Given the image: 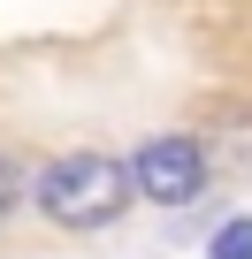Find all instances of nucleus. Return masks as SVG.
Masks as SVG:
<instances>
[{"instance_id":"1","label":"nucleus","mask_w":252,"mask_h":259,"mask_svg":"<svg viewBox=\"0 0 252 259\" xmlns=\"http://www.w3.org/2000/svg\"><path fill=\"white\" fill-rule=\"evenodd\" d=\"M31 191H39V213H46L54 229H77V236H92V229H115L122 213H130V198H138V183H130V160L92 153V145H77V153L46 160V176H39Z\"/></svg>"},{"instance_id":"2","label":"nucleus","mask_w":252,"mask_h":259,"mask_svg":"<svg viewBox=\"0 0 252 259\" xmlns=\"http://www.w3.org/2000/svg\"><path fill=\"white\" fill-rule=\"evenodd\" d=\"M206 176H214V160H206L199 138H184V130L176 138H146L130 153V183H138L146 206H191L206 191Z\"/></svg>"},{"instance_id":"3","label":"nucleus","mask_w":252,"mask_h":259,"mask_svg":"<svg viewBox=\"0 0 252 259\" xmlns=\"http://www.w3.org/2000/svg\"><path fill=\"white\" fill-rule=\"evenodd\" d=\"M206 259H252V221L237 213V221H222L214 229V244H206Z\"/></svg>"},{"instance_id":"4","label":"nucleus","mask_w":252,"mask_h":259,"mask_svg":"<svg viewBox=\"0 0 252 259\" xmlns=\"http://www.w3.org/2000/svg\"><path fill=\"white\" fill-rule=\"evenodd\" d=\"M16 206H23V168H16L8 153H0V221H8Z\"/></svg>"}]
</instances>
